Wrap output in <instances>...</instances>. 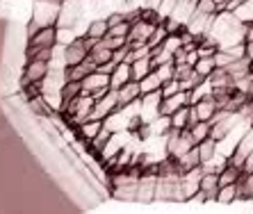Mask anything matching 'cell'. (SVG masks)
Instances as JSON below:
<instances>
[{"mask_svg":"<svg viewBox=\"0 0 253 214\" xmlns=\"http://www.w3.org/2000/svg\"><path fill=\"white\" fill-rule=\"evenodd\" d=\"M114 109H121V103H119V91L117 89H110V94L103 96L100 101L94 103V109H91V119H98V121H105Z\"/></svg>","mask_w":253,"mask_h":214,"instance_id":"cell-1","label":"cell"},{"mask_svg":"<svg viewBox=\"0 0 253 214\" xmlns=\"http://www.w3.org/2000/svg\"><path fill=\"white\" fill-rule=\"evenodd\" d=\"M50 71V64L42 60H28L23 66V75H21V89L30 82H42L43 77Z\"/></svg>","mask_w":253,"mask_h":214,"instance_id":"cell-2","label":"cell"},{"mask_svg":"<svg viewBox=\"0 0 253 214\" xmlns=\"http://www.w3.org/2000/svg\"><path fill=\"white\" fill-rule=\"evenodd\" d=\"M203 167H194L189 169V171L180 173V178H183V191H185V201H192L201 191V178H203Z\"/></svg>","mask_w":253,"mask_h":214,"instance_id":"cell-3","label":"cell"},{"mask_svg":"<svg viewBox=\"0 0 253 214\" xmlns=\"http://www.w3.org/2000/svg\"><path fill=\"white\" fill-rule=\"evenodd\" d=\"M87 55H89V50H87V46H84V35L78 36V39H73L69 46H64V62H66V66L80 64Z\"/></svg>","mask_w":253,"mask_h":214,"instance_id":"cell-4","label":"cell"},{"mask_svg":"<svg viewBox=\"0 0 253 214\" xmlns=\"http://www.w3.org/2000/svg\"><path fill=\"white\" fill-rule=\"evenodd\" d=\"M160 23H151V21H144V18H137L135 23H130V35L128 41H144L146 43L153 35V30L158 28Z\"/></svg>","mask_w":253,"mask_h":214,"instance_id":"cell-5","label":"cell"},{"mask_svg":"<svg viewBox=\"0 0 253 214\" xmlns=\"http://www.w3.org/2000/svg\"><path fill=\"white\" fill-rule=\"evenodd\" d=\"M171 160L176 162V169L180 173L189 171V169L194 167H201V153H199V146H192L187 153H183L180 157H171Z\"/></svg>","mask_w":253,"mask_h":214,"instance_id":"cell-6","label":"cell"},{"mask_svg":"<svg viewBox=\"0 0 253 214\" xmlns=\"http://www.w3.org/2000/svg\"><path fill=\"white\" fill-rule=\"evenodd\" d=\"M32 46H57V25H43L32 39H28Z\"/></svg>","mask_w":253,"mask_h":214,"instance_id":"cell-7","label":"cell"},{"mask_svg":"<svg viewBox=\"0 0 253 214\" xmlns=\"http://www.w3.org/2000/svg\"><path fill=\"white\" fill-rule=\"evenodd\" d=\"M208 80H210L212 89H235V80H233V75L226 71L224 66H217Z\"/></svg>","mask_w":253,"mask_h":214,"instance_id":"cell-8","label":"cell"},{"mask_svg":"<svg viewBox=\"0 0 253 214\" xmlns=\"http://www.w3.org/2000/svg\"><path fill=\"white\" fill-rule=\"evenodd\" d=\"M130 80H132L130 62H121V64H117L112 75H110V87H112V89H121L126 82H130Z\"/></svg>","mask_w":253,"mask_h":214,"instance_id":"cell-9","label":"cell"},{"mask_svg":"<svg viewBox=\"0 0 253 214\" xmlns=\"http://www.w3.org/2000/svg\"><path fill=\"white\" fill-rule=\"evenodd\" d=\"M100 87H110V75L100 71H91L83 80V94H91V91L100 89Z\"/></svg>","mask_w":253,"mask_h":214,"instance_id":"cell-10","label":"cell"},{"mask_svg":"<svg viewBox=\"0 0 253 214\" xmlns=\"http://www.w3.org/2000/svg\"><path fill=\"white\" fill-rule=\"evenodd\" d=\"M119 91V103H121V109H124L126 105H130V103H135L137 98H141V89H139V82L137 80H130V82H126Z\"/></svg>","mask_w":253,"mask_h":214,"instance_id":"cell-11","label":"cell"},{"mask_svg":"<svg viewBox=\"0 0 253 214\" xmlns=\"http://www.w3.org/2000/svg\"><path fill=\"white\" fill-rule=\"evenodd\" d=\"M103 128V121H98V119H87L84 123H80V125H76V132H78V137L83 139V142H91V139L98 135V130Z\"/></svg>","mask_w":253,"mask_h":214,"instance_id":"cell-12","label":"cell"},{"mask_svg":"<svg viewBox=\"0 0 253 214\" xmlns=\"http://www.w3.org/2000/svg\"><path fill=\"white\" fill-rule=\"evenodd\" d=\"M196 107V114H199L201 121H210L212 116H214V112H217V103H214V96H206V98H201L199 103H194Z\"/></svg>","mask_w":253,"mask_h":214,"instance_id":"cell-13","label":"cell"},{"mask_svg":"<svg viewBox=\"0 0 253 214\" xmlns=\"http://www.w3.org/2000/svg\"><path fill=\"white\" fill-rule=\"evenodd\" d=\"M132 69V80L139 82L141 77H146L151 71H155V64H153V57H141V60H135L130 64Z\"/></svg>","mask_w":253,"mask_h":214,"instance_id":"cell-14","label":"cell"},{"mask_svg":"<svg viewBox=\"0 0 253 214\" xmlns=\"http://www.w3.org/2000/svg\"><path fill=\"white\" fill-rule=\"evenodd\" d=\"M107 30H110V25H107V18L100 16V18H94V21H89L87 30H84V35L87 36H94V39H103V36L107 35Z\"/></svg>","mask_w":253,"mask_h":214,"instance_id":"cell-15","label":"cell"},{"mask_svg":"<svg viewBox=\"0 0 253 214\" xmlns=\"http://www.w3.org/2000/svg\"><path fill=\"white\" fill-rule=\"evenodd\" d=\"M110 137H112V130H110V128H105V123H103V128L98 130V135L89 142V150H91V153H96V155H100V150L105 148V143L110 142Z\"/></svg>","mask_w":253,"mask_h":214,"instance_id":"cell-16","label":"cell"},{"mask_svg":"<svg viewBox=\"0 0 253 214\" xmlns=\"http://www.w3.org/2000/svg\"><path fill=\"white\" fill-rule=\"evenodd\" d=\"M59 94H62V101H71V98H78V96L83 94V80H66V82L62 84Z\"/></svg>","mask_w":253,"mask_h":214,"instance_id":"cell-17","label":"cell"},{"mask_svg":"<svg viewBox=\"0 0 253 214\" xmlns=\"http://www.w3.org/2000/svg\"><path fill=\"white\" fill-rule=\"evenodd\" d=\"M240 198V189H237V182L235 184H224V187H219V194H217V203L221 205H230L233 201Z\"/></svg>","mask_w":253,"mask_h":214,"instance_id":"cell-18","label":"cell"},{"mask_svg":"<svg viewBox=\"0 0 253 214\" xmlns=\"http://www.w3.org/2000/svg\"><path fill=\"white\" fill-rule=\"evenodd\" d=\"M89 57H91L96 64H105V62L112 60V50H110V48L103 43V39H100V41L96 43L91 50H89Z\"/></svg>","mask_w":253,"mask_h":214,"instance_id":"cell-19","label":"cell"},{"mask_svg":"<svg viewBox=\"0 0 253 214\" xmlns=\"http://www.w3.org/2000/svg\"><path fill=\"white\" fill-rule=\"evenodd\" d=\"M160 87H162V80H160V75L155 71H151L146 77H141V80H139L141 96H144V94H151V91H158Z\"/></svg>","mask_w":253,"mask_h":214,"instance_id":"cell-20","label":"cell"},{"mask_svg":"<svg viewBox=\"0 0 253 214\" xmlns=\"http://www.w3.org/2000/svg\"><path fill=\"white\" fill-rule=\"evenodd\" d=\"M212 94V84H210V80H203V82H199L194 87V89L189 91V105H194V103H199L201 98H206V96H210Z\"/></svg>","mask_w":253,"mask_h":214,"instance_id":"cell-21","label":"cell"},{"mask_svg":"<svg viewBox=\"0 0 253 214\" xmlns=\"http://www.w3.org/2000/svg\"><path fill=\"white\" fill-rule=\"evenodd\" d=\"M171 125H173L176 130L189 128V105H183L176 114H171Z\"/></svg>","mask_w":253,"mask_h":214,"instance_id":"cell-22","label":"cell"},{"mask_svg":"<svg viewBox=\"0 0 253 214\" xmlns=\"http://www.w3.org/2000/svg\"><path fill=\"white\" fill-rule=\"evenodd\" d=\"M189 130H192V137H194V142H196V143H201V142H203V139H208V137H210L212 123H210V121H199V123H196V125H192Z\"/></svg>","mask_w":253,"mask_h":214,"instance_id":"cell-23","label":"cell"},{"mask_svg":"<svg viewBox=\"0 0 253 214\" xmlns=\"http://www.w3.org/2000/svg\"><path fill=\"white\" fill-rule=\"evenodd\" d=\"M214 69H217L214 57H199V62L194 64V71L199 73V75H203V77H210Z\"/></svg>","mask_w":253,"mask_h":214,"instance_id":"cell-24","label":"cell"},{"mask_svg":"<svg viewBox=\"0 0 253 214\" xmlns=\"http://www.w3.org/2000/svg\"><path fill=\"white\" fill-rule=\"evenodd\" d=\"M196 146H199V153H201V164H203V162H206V160H210L212 155L217 153V142H214V139H212V137L203 139V142H201V143H196Z\"/></svg>","mask_w":253,"mask_h":214,"instance_id":"cell-25","label":"cell"},{"mask_svg":"<svg viewBox=\"0 0 253 214\" xmlns=\"http://www.w3.org/2000/svg\"><path fill=\"white\" fill-rule=\"evenodd\" d=\"M235 89L237 91H244L247 96H253V75L247 73L242 77H235Z\"/></svg>","mask_w":253,"mask_h":214,"instance_id":"cell-26","label":"cell"},{"mask_svg":"<svg viewBox=\"0 0 253 214\" xmlns=\"http://www.w3.org/2000/svg\"><path fill=\"white\" fill-rule=\"evenodd\" d=\"M160 91H162V96L167 98V96H173V94H178V91H183V84H180V80H176V77H171V80L162 82Z\"/></svg>","mask_w":253,"mask_h":214,"instance_id":"cell-27","label":"cell"},{"mask_svg":"<svg viewBox=\"0 0 253 214\" xmlns=\"http://www.w3.org/2000/svg\"><path fill=\"white\" fill-rule=\"evenodd\" d=\"M192 71H194V66H189L187 62H180V64H173V77L176 80H187L189 75H192Z\"/></svg>","mask_w":253,"mask_h":214,"instance_id":"cell-28","label":"cell"},{"mask_svg":"<svg viewBox=\"0 0 253 214\" xmlns=\"http://www.w3.org/2000/svg\"><path fill=\"white\" fill-rule=\"evenodd\" d=\"M103 43H105L110 50H117V48L126 46L128 43V36H112V35H105L103 36Z\"/></svg>","mask_w":253,"mask_h":214,"instance_id":"cell-29","label":"cell"},{"mask_svg":"<svg viewBox=\"0 0 253 214\" xmlns=\"http://www.w3.org/2000/svg\"><path fill=\"white\" fill-rule=\"evenodd\" d=\"M233 60H235V57H233L226 48H219L217 53H214V64H217V66H224V69H226L228 64H233Z\"/></svg>","mask_w":253,"mask_h":214,"instance_id":"cell-30","label":"cell"},{"mask_svg":"<svg viewBox=\"0 0 253 214\" xmlns=\"http://www.w3.org/2000/svg\"><path fill=\"white\" fill-rule=\"evenodd\" d=\"M196 12L199 14H217V5H214V0H196Z\"/></svg>","mask_w":253,"mask_h":214,"instance_id":"cell-31","label":"cell"},{"mask_svg":"<svg viewBox=\"0 0 253 214\" xmlns=\"http://www.w3.org/2000/svg\"><path fill=\"white\" fill-rule=\"evenodd\" d=\"M162 48H165V50H169V53H176L178 48H183L180 35H169V36L165 39V41H162Z\"/></svg>","mask_w":253,"mask_h":214,"instance_id":"cell-32","label":"cell"},{"mask_svg":"<svg viewBox=\"0 0 253 214\" xmlns=\"http://www.w3.org/2000/svg\"><path fill=\"white\" fill-rule=\"evenodd\" d=\"M155 73L160 75V80H162V82L171 80V77H173V62H167V64L155 66Z\"/></svg>","mask_w":253,"mask_h":214,"instance_id":"cell-33","label":"cell"},{"mask_svg":"<svg viewBox=\"0 0 253 214\" xmlns=\"http://www.w3.org/2000/svg\"><path fill=\"white\" fill-rule=\"evenodd\" d=\"M176 5H178V0H162L160 2V7H158V14L162 16V21H165L167 16H171L173 14V9H176Z\"/></svg>","mask_w":253,"mask_h":214,"instance_id":"cell-34","label":"cell"},{"mask_svg":"<svg viewBox=\"0 0 253 214\" xmlns=\"http://www.w3.org/2000/svg\"><path fill=\"white\" fill-rule=\"evenodd\" d=\"M105 18H107V25H110V28H114V25H119V23H124V21H126V12H124V9H114V12L105 14Z\"/></svg>","mask_w":253,"mask_h":214,"instance_id":"cell-35","label":"cell"},{"mask_svg":"<svg viewBox=\"0 0 253 214\" xmlns=\"http://www.w3.org/2000/svg\"><path fill=\"white\" fill-rule=\"evenodd\" d=\"M107 35H112V36H128L130 35V21H124V23H119V25H114V28H110V30H107Z\"/></svg>","mask_w":253,"mask_h":214,"instance_id":"cell-36","label":"cell"},{"mask_svg":"<svg viewBox=\"0 0 253 214\" xmlns=\"http://www.w3.org/2000/svg\"><path fill=\"white\" fill-rule=\"evenodd\" d=\"M128 53H130V43H126V46L117 48V50H112V60L117 62V64H121V62L128 60Z\"/></svg>","mask_w":253,"mask_h":214,"instance_id":"cell-37","label":"cell"},{"mask_svg":"<svg viewBox=\"0 0 253 214\" xmlns=\"http://www.w3.org/2000/svg\"><path fill=\"white\" fill-rule=\"evenodd\" d=\"M42 28H43V25L39 23L37 18H30V21H28V39H32V36H35L37 32L42 30Z\"/></svg>","mask_w":253,"mask_h":214,"instance_id":"cell-38","label":"cell"},{"mask_svg":"<svg viewBox=\"0 0 253 214\" xmlns=\"http://www.w3.org/2000/svg\"><path fill=\"white\" fill-rule=\"evenodd\" d=\"M114 69H117V62H114V60H110V62H105V64H98V66H96V71L107 73V75H112Z\"/></svg>","mask_w":253,"mask_h":214,"instance_id":"cell-39","label":"cell"},{"mask_svg":"<svg viewBox=\"0 0 253 214\" xmlns=\"http://www.w3.org/2000/svg\"><path fill=\"white\" fill-rule=\"evenodd\" d=\"M126 7L128 9H144V7H148V0H126Z\"/></svg>","mask_w":253,"mask_h":214,"instance_id":"cell-40","label":"cell"},{"mask_svg":"<svg viewBox=\"0 0 253 214\" xmlns=\"http://www.w3.org/2000/svg\"><path fill=\"white\" fill-rule=\"evenodd\" d=\"M199 57H201V55H199V50H196V48H194V50H187V57H185V62H187L189 66H194L196 62H199Z\"/></svg>","mask_w":253,"mask_h":214,"instance_id":"cell-41","label":"cell"},{"mask_svg":"<svg viewBox=\"0 0 253 214\" xmlns=\"http://www.w3.org/2000/svg\"><path fill=\"white\" fill-rule=\"evenodd\" d=\"M110 89H112V87H100V89L91 91V98H94V101H100L103 96H107V94H110Z\"/></svg>","mask_w":253,"mask_h":214,"instance_id":"cell-42","label":"cell"},{"mask_svg":"<svg viewBox=\"0 0 253 214\" xmlns=\"http://www.w3.org/2000/svg\"><path fill=\"white\" fill-rule=\"evenodd\" d=\"M244 41H253V23H244Z\"/></svg>","mask_w":253,"mask_h":214,"instance_id":"cell-43","label":"cell"},{"mask_svg":"<svg viewBox=\"0 0 253 214\" xmlns=\"http://www.w3.org/2000/svg\"><path fill=\"white\" fill-rule=\"evenodd\" d=\"M244 55L253 62V41H244Z\"/></svg>","mask_w":253,"mask_h":214,"instance_id":"cell-44","label":"cell"},{"mask_svg":"<svg viewBox=\"0 0 253 214\" xmlns=\"http://www.w3.org/2000/svg\"><path fill=\"white\" fill-rule=\"evenodd\" d=\"M160 2H162V0H148V7H153V9H158Z\"/></svg>","mask_w":253,"mask_h":214,"instance_id":"cell-45","label":"cell"},{"mask_svg":"<svg viewBox=\"0 0 253 214\" xmlns=\"http://www.w3.org/2000/svg\"><path fill=\"white\" fill-rule=\"evenodd\" d=\"M251 75H253V62H251Z\"/></svg>","mask_w":253,"mask_h":214,"instance_id":"cell-46","label":"cell"},{"mask_svg":"<svg viewBox=\"0 0 253 214\" xmlns=\"http://www.w3.org/2000/svg\"><path fill=\"white\" fill-rule=\"evenodd\" d=\"M251 101H253V96H251Z\"/></svg>","mask_w":253,"mask_h":214,"instance_id":"cell-47","label":"cell"},{"mask_svg":"<svg viewBox=\"0 0 253 214\" xmlns=\"http://www.w3.org/2000/svg\"><path fill=\"white\" fill-rule=\"evenodd\" d=\"M251 23H253V21H251Z\"/></svg>","mask_w":253,"mask_h":214,"instance_id":"cell-48","label":"cell"}]
</instances>
